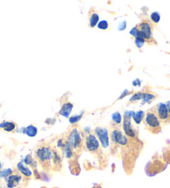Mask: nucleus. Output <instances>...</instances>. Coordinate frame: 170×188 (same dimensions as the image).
Instances as JSON below:
<instances>
[{
  "label": "nucleus",
  "mask_w": 170,
  "mask_h": 188,
  "mask_svg": "<svg viewBox=\"0 0 170 188\" xmlns=\"http://www.w3.org/2000/svg\"><path fill=\"white\" fill-rule=\"evenodd\" d=\"M150 18H151V20L154 22V23H157L160 20V15L158 14V13H153L151 16H150Z\"/></svg>",
  "instance_id": "nucleus-19"
},
{
  "label": "nucleus",
  "mask_w": 170,
  "mask_h": 188,
  "mask_svg": "<svg viewBox=\"0 0 170 188\" xmlns=\"http://www.w3.org/2000/svg\"><path fill=\"white\" fill-rule=\"evenodd\" d=\"M154 109L161 123H170V113L166 104H158V105L154 107Z\"/></svg>",
  "instance_id": "nucleus-6"
},
{
  "label": "nucleus",
  "mask_w": 170,
  "mask_h": 188,
  "mask_svg": "<svg viewBox=\"0 0 170 188\" xmlns=\"http://www.w3.org/2000/svg\"><path fill=\"white\" fill-rule=\"evenodd\" d=\"M25 134L29 137H35L38 134V129L33 126V125H29L25 129Z\"/></svg>",
  "instance_id": "nucleus-14"
},
{
  "label": "nucleus",
  "mask_w": 170,
  "mask_h": 188,
  "mask_svg": "<svg viewBox=\"0 0 170 188\" xmlns=\"http://www.w3.org/2000/svg\"><path fill=\"white\" fill-rule=\"evenodd\" d=\"M95 135L99 140L100 144H101L102 148H107L110 145V139H109L108 130L105 128L97 127L95 130Z\"/></svg>",
  "instance_id": "nucleus-7"
},
{
  "label": "nucleus",
  "mask_w": 170,
  "mask_h": 188,
  "mask_svg": "<svg viewBox=\"0 0 170 188\" xmlns=\"http://www.w3.org/2000/svg\"><path fill=\"white\" fill-rule=\"evenodd\" d=\"M98 21H99V15L95 13H93L92 14L90 15V28H94L97 23H98Z\"/></svg>",
  "instance_id": "nucleus-16"
},
{
  "label": "nucleus",
  "mask_w": 170,
  "mask_h": 188,
  "mask_svg": "<svg viewBox=\"0 0 170 188\" xmlns=\"http://www.w3.org/2000/svg\"><path fill=\"white\" fill-rule=\"evenodd\" d=\"M111 140L113 144L120 146H127L129 144L127 136L123 134V132L118 127H114L111 133Z\"/></svg>",
  "instance_id": "nucleus-5"
},
{
  "label": "nucleus",
  "mask_w": 170,
  "mask_h": 188,
  "mask_svg": "<svg viewBox=\"0 0 170 188\" xmlns=\"http://www.w3.org/2000/svg\"><path fill=\"white\" fill-rule=\"evenodd\" d=\"M2 168V164H1V162H0V170Z\"/></svg>",
  "instance_id": "nucleus-26"
},
{
  "label": "nucleus",
  "mask_w": 170,
  "mask_h": 188,
  "mask_svg": "<svg viewBox=\"0 0 170 188\" xmlns=\"http://www.w3.org/2000/svg\"><path fill=\"white\" fill-rule=\"evenodd\" d=\"M108 23H107V21H106V20L100 21L99 23V24H98V28H99L100 29H102V30H106V29L108 28Z\"/></svg>",
  "instance_id": "nucleus-20"
},
{
  "label": "nucleus",
  "mask_w": 170,
  "mask_h": 188,
  "mask_svg": "<svg viewBox=\"0 0 170 188\" xmlns=\"http://www.w3.org/2000/svg\"><path fill=\"white\" fill-rule=\"evenodd\" d=\"M144 96H145V94H143V93H139V94H135L134 96L130 99V101H135V100H138V99H144Z\"/></svg>",
  "instance_id": "nucleus-21"
},
{
  "label": "nucleus",
  "mask_w": 170,
  "mask_h": 188,
  "mask_svg": "<svg viewBox=\"0 0 170 188\" xmlns=\"http://www.w3.org/2000/svg\"><path fill=\"white\" fill-rule=\"evenodd\" d=\"M24 162L26 163L27 165H33V158H31V156L28 155L24 159Z\"/></svg>",
  "instance_id": "nucleus-23"
},
{
  "label": "nucleus",
  "mask_w": 170,
  "mask_h": 188,
  "mask_svg": "<svg viewBox=\"0 0 170 188\" xmlns=\"http://www.w3.org/2000/svg\"><path fill=\"white\" fill-rule=\"evenodd\" d=\"M12 174L13 170L11 169V168L0 171V176H1V177H8V176H9L10 175H12Z\"/></svg>",
  "instance_id": "nucleus-17"
},
{
  "label": "nucleus",
  "mask_w": 170,
  "mask_h": 188,
  "mask_svg": "<svg viewBox=\"0 0 170 188\" xmlns=\"http://www.w3.org/2000/svg\"><path fill=\"white\" fill-rule=\"evenodd\" d=\"M0 129H2L6 132H13L16 129V124L13 122L4 121L0 124Z\"/></svg>",
  "instance_id": "nucleus-13"
},
{
  "label": "nucleus",
  "mask_w": 170,
  "mask_h": 188,
  "mask_svg": "<svg viewBox=\"0 0 170 188\" xmlns=\"http://www.w3.org/2000/svg\"><path fill=\"white\" fill-rule=\"evenodd\" d=\"M144 123L147 129L153 134H158L161 130V122L158 119L154 108L147 112L144 116Z\"/></svg>",
  "instance_id": "nucleus-2"
},
{
  "label": "nucleus",
  "mask_w": 170,
  "mask_h": 188,
  "mask_svg": "<svg viewBox=\"0 0 170 188\" xmlns=\"http://www.w3.org/2000/svg\"><path fill=\"white\" fill-rule=\"evenodd\" d=\"M21 175L19 174H12L8 177H7L6 181H7V187L8 188H16L18 186L20 182L22 181Z\"/></svg>",
  "instance_id": "nucleus-10"
},
{
  "label": "nucleus",
  "mask_w": 170,
  "mask_h": 188,
  "mask_svg": "<svg viewBox=\"0 0 170 188\" xmlns=\"http://www.w3.org/2000/svg\"><path fill=\"white\" fill-rule=\"evenodd\" d=\"M66 141L67 144L71 146V148L73 149V151L80 150L81 146H82V138L80 134V131L78 130L76 127H73L72 129L69 130V132L66 134Z\"/></svg>",
  "instance_id": "nucleus-4"
},
{
  "label": "nucleus",
  "mask_w": 170,
  "mask_h": 188,
  "mask_svg": "<svg viewBox=\"0 0 170 188\" xmlns=\"http://www.w3.org/2000/svg\"><path fill=\"white\" fill-rule=\"evenodd\" d=\"M112 119L115 123H116V124H120L121 123V114L118 113V112H116L112 115Z\"/></svg>",
  "instance_id": "nucleus-18"
},
{
  "label": "nucleus",
  "mask_w": 170,
  "mask_h": 188,
  "mask_svg": "<svg viewBox=\"0 0 170 188\" xmlns=\"http://www.w3.org/2000/svg\"><path fill=\"white\" fill-rule=\"evenodd\" d=\"M130 34L134 36L135 40L150 42L152 40V26L148 21L142 22L137 27L130 31Z\"/></svg>",
  "instance_id": "nucleus-1"
},
{
  "label": "nucleus",
  "mask_w": 170,
  "mask_h": 188,
  "mask_svg": "<svg viewBox=\"0 0 170 188\" xmlns=\"http://www.w3.org/2000/svg\"><path fill=\"white\" fill-rule=\"evenodd\" d=\"M80 117H81V115L73 116V117H71V119H70V123H71V124H76V123H77L78 121L80 119Z\"/></svg>",
  "instance_id": "nucleus-22"
},
{
  "label": "nucleus",
  "mask_w": 170,
  "mask_h": 188,
  "mask_svg": "<svg viewBox=\"0 0 170 188\" xmlns=\"http://www.w3.org/2000/svg\"><path fill=\"white\" fill-rule=\"evenodd\" d=\"M94 188H101V187H100V186H95V187H94Z\"/></svg>",
  "instance_id": "nucleus-27"
},
{
  "label": "nucleus",
  "mask_w": 170,
  "mask_h": 188,
  "mask_svg": "<svg viewBox=\"0 0 170 188\" xmlns=\"http://www.w3.org/2000/svg\"><path fill=\"white\" fill-rule=\"evenodd\" d=\"M144 43V41L142 40H135V44L138 47H141Z\"/></svg>",
  "instance_id": "nucleus-24"
},
{
  "label": "nucleus",
  "mask_w": 170,
  "mask_h": 188,
  "mask_svg": "<svg viewBox=\"0 0 170 188\" xmlns=\"http://www.w3.org/2000/svg\"><path fill=\"white\" fill-rule=\"evenodd\" d=\"M85 148L90 153H97L100 149V142L96 136L93 134H88L85 137Z\"/></svg>",
  "instance_id": "nucleus-8"
},
{
  "label": "nucleus",
  "mask_w": 170,
  "mask_h": 188,
  "mask_svg": "<svg viewBox=\"0 0 170 188\" xmlns=\"http://www.w3.org/2000/svg\"><path fill=\"white\" fill-rule=\"evenodd\" d=\"M53 149L48 144H42L35 151V156L41 164H48L52 160Z\"/></svg>",
  "instance_id": "nucleus-3"
},
{
  "label": "nucleus",
  "mask_w": 170,
  "mask_h": 188,
  "mask_svg": "<svg viewBox=\"0 0 170 188\" xmlns=\"http://www.w3.org/2000/svg\"><path fill=\"white\" fill-rule=\"evenodd\" d=\"M166 106H167V108H168V112H169V113H170V101L168 102V103L166 104Z\"/></svg>",
  "instance_id": "nucleus-25"
},
{
  "label": "nucleus",
  "mask_w": 170,
  "mask_h": 188,
  "mask_svg": "<svg viewBox=\"0 0 170 188\" xmlns=\"http://www.w3.org/2000/svg\"><path fill=\"white\" fill-rule=\"evenodd\" d=\"M72 108H73V104H72L65 103L63 104V106H62L61 111L59 112V114L64 116V117H68Z\"/></svg>",
  "instance_id": "nucleus-12"
},
{
  "label": "nucleus",
  "mask_w": 170,
  "mask_h": 188,
  "mask_svg": "<svg viewBox=\"0 0 170 188\" xmlns=\"http://www.w3.org/2000/svg\"><path fill=\"white\" fill-rule=\"evenodd\" d=\"M130 113H126L125 115V120H124V132L125 135L130 138H135L136 136L135 130L131 127V123H130V116L129 115Z\"/></svg>",
  "instance_id": "nucleus-9"
},
{
  "label": "nucleus",
  "mask_w": 170,
  "mask_h": 188,
  "mask_svg": "<svg viewBox=\"0 0 170 188\" xmlns=\"http://www.w3.org/2000/svg\"><path fill=\"white\" fill-rule=\"evenodd\" d=\"M17 168H18V172H20L22 175H23V176H26V177H31V176H33V172H32L31 170L29 169V167L25 166L22 162L18 163Z\"/></svg>",
  "instance_id": "nucleus-11"
},
{
  "label": "nucleus",
  "mask_w": 170,
  "mask_h": 188,
  "mask_svg": "<svg viewBox=\"0 0 170 188\" xmlns=\"http://www.w3.org/2000/svg\"><path fill=\"white\" fill-rule=\"evenodd\" d=\"M144 119V113L143 111H139L137 113L133 114V119L136 124H139L142 122V120Z\"/></svg>",
  "instance_id": "nucleus-15"
}]
</instances>
